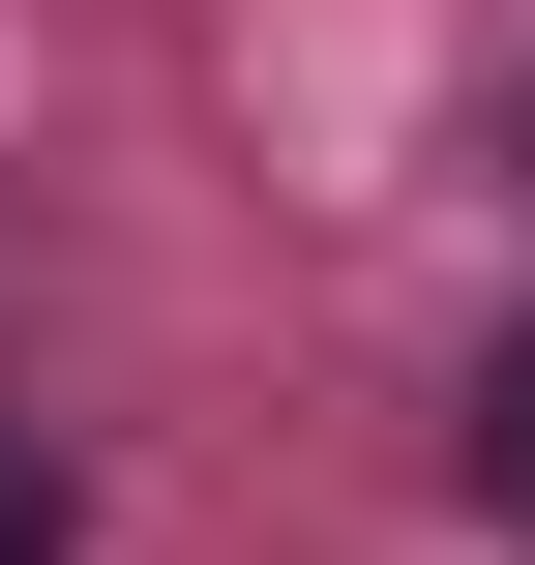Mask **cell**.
<instances>
[{
	"label": "cell",
	"instance_id": "cell-2",
	"mask_svg": "<svg viewBox=\"0 0 535 565\" xmlns=\"http://www.w3.org/2000/svg\"><path fill=\"white\" fill-rule=\"evenodd\" d=\"M0 565H60V477H30V447H0Z\"/></svg>",
	"mask_w": 535,
	"mask_h": 565
},
{
	"label": "cell",
	"instance_id": "cell-1",
	"mask_svg": "<svg viewBox=\"0 0 535 565\" xmlns=\"http://www.w3.org/2000/svg\"><path fill=\"white\" fill-rule=\"evenodd\" d=\"M477 507H535V328L477 358Z\"/></svg>",
	"mask_w": 535,
	"mask_h": 565
}]
</instances>
